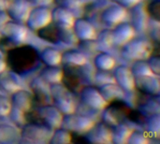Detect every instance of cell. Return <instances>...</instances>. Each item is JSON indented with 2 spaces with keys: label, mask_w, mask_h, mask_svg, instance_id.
<instances>
[{
  "label": "cell",
  "mask_w": 160,
  "mask_h": 144,
  "mask_svg": "<svg viewBox=\"0 0 160 144\" xmlns=\"http://www.w3.org/2000/svg\"><path fill=\"white\" fill-rule=\"evenodd\" d=\"M63 115L64 114L54 105L46 104L26 112L25 118L26 122L38 123L53 130L61 127Z\"/></svg>",
  "instance_id": "obj_2"
},
{
  "label": "cell",
  "mask_w": 160,
  "mask_h": 144,
  "mask_svg": "<svg viewBox=\"0 0 160 144\" xmlns=\"http://www.w3.org/2000/svg\"><path fill=\"white\" fill-rule=\"evenodd\" d=\"M10 20L9 16L8 15L6 10H0V30L3 28V26Z\"/></svg>",
  "instance_id": "obj_47"
},
{
  "label": "cell",
  "mask_w": 160,
  "mask_h": 144,
  "mask_svg": "<svg viewBox=\"0 0 160 144\" xmlns=\"http://www.w3.org/2000/svg\"><path fill=\"white\" fill-rule=\"evenodd\" d=\"M131 24L135 31L144 32L149 24V16L145 10L144 5L139 3L131 7Z\"/></svg>",
  "instance_id": "obj_21"
},
{
  "label": "cell",
  "mask_w": 160,
  "mask_h": 144,
  "mask_svg": "<svg viewBox=\"0 0 160 144\" xmlns=\"http://www.w3.org/2000/svg\"><path fill=\"white\" fill-rule=\"evenodd\" d=\"M84 135L90 143H112V128L103 122L95 124Z\"/></svg>",
  "instance_id": "obj_15"
},
{
  "label": "cell",
  "mask_w": 160,
  "mask_h": 144,
  "mask_svg": "<svg viewBox=\"0 0 160 144\" xmlns=\"http://www.w3.org/2000/svg\"><path fill=\"white\" fill-rule=\"evenodd\" d=\"M61 42L68 44V45H74L78 43V38L76 37L72 28H61V35H60Z\"/></svg>",
  "instance_id": "obj_40"
},
{
  "label": "cell",
  "mask_w": 160,
  "mask_h": 144,
  "mask_svg": "<svg viewBox=\"0 0 160 144\" xmlns=\"http://www.w3.org/2000/svg\"><path fill=\"white\" fill-rule=\"evenodd\" d=\"M93 81L98 86L104 85L106 83L115 82L113 75L112 73H110L109 71H106V70H98L94 74V80Z\"/></svg>",
  "instance_id": "obj_37"
},
{
  "label": "cell",
  "mask_w": 160,
  "mask_h": 144,
  "mask_svg": "<svg viewBox=\"0 0 160 144\" xmlns=\"http://www.w3.org/2000/svg\"><path fill=\"white\" fill-rule=\"evenodd\" d=\"M6 64L17 75H22L34 70L39 64V52L31 45L21 44L9 50Z\"/></svg>",
  "instance_id": "obj_1"
},
{
  "label": "cell",
  "mask_w": 160,
  "mask_h": 144,
  "mask_svg": "<svg viewBox=\"0 0 160 144\" xmlns=\"http://www.w3.org/2000/svg\"><path fill=\"white\" fill-rule=\"evenodd\" d=\"M64 66L82 67L87 64V57L84 52L79 50H68L62 53V61Z\"/></svg>",
  "instance_id": "obj_25"
},
{
  "label": "cell",
  "mask_w": 160,
  "mask_h": 144,
  "mask_svg": "<svg viewBox=\"0 0 160 144\" xmlns=\"http://www.w3.org/2000/svg\"><path fill=\"white\" fill-rule=\"evenodd\" d=\"M128 16L127 9L119 4H113L107 7L101 13V22L109 26H115L124 22Z\"/></svg>",
  "instance_id": "obj_14"
},
{
  "label": "cell",
  "mask_w": 160,
  "mask_h": 144,
  "mask_svg": "<svg viewBox=\"0 0 160 144\" xmlns=\"http://www.w3.org/2000/svg\"><path fill=\"white\" fill-rule=\"evenodd\" d=\"M121 47L122 57L128 61L146 60L153 52L151 43L143 38L133 37Z\"/></svg>",
  "instance_id": "obj_5"
},
{
  "label": "cell",
  "mask_w": 160,
  "mask_h": 144,
  "mask_svg": "<svg viewBox=\"0 0 160 144\" xmlns=\"http://www.w3.org/2000/svg\"><path fill=\"white\" fill-rule=\"evenodd\" d=\"M130 110V106L124 101L123 98L113 100L108 103V105L102 110V122L112 127L123 122L127 118V115Z\"/></svg>",
  "instance_id": "obj_6"
},
{
  "label": "cell",
  "mask_w": 160,
  "mask_h": 144,
  "mask_svg": "<svg viewBox=\"0 0 160 144\" xmlns=\"http://www.w3.org/2000/svg\"><path fill=\"white\" fill-rule=\"evenodd\" d=\"M141 1L142 0H115V2H117V4L121 5L125 8H131L134 6L141 3Z\"/></svg>",
  "instance_id": "obj_45"
},
{
  "label": "cell",
  "mask_w": 160,
  "mask_h": 144,
  "mask_svg": "<svg viewBox=\"0 0 160 144\" xmlns=\"http://www.w3.org/2000/svg\"><path fill=\"white\" fill-rule=\"evenodd\" d=\"M133 62L134 63L132 64V67L130 68L135 78H142L154 75L146 60H136Z\"/></svg>",
  "instance_id": "obj_34"
},
{
  "label": "cell",
  "mask_w": 160,
  "mask_h": 144,
  "mask_svg": "<svg viewBox=\"0 0 160 144\" xmlns=\"http://www.w3.org/2000/svg\"><path fill=\"white\" fill-rule=\"evenodd\" d=\"M8 116L10 117V119L13 121V123H15L18 126L22 127L25 123H26V118H25V113L19 111L16 108L11 107L10 112L8 114Z\"/></svg>",
  "instance_id": "obj_41"
},
{
  "label": "cell",
  "mask_w": 160,
  "mask_h": 144,
  "mask_svg": "<svg viewBox=\"0 0 160 144\" xmlns=\"http://www.w3.org/2000/svg\"><path fill=\"white\" fill-rule=\"evenodd\" d=\"M50 94L53 105L63 113H73L76 111V103L73 94L62 83L50 85Z\"/></svg>",
  "instance_id": "obj_4"
},
{
  "label": "cell",
  "mask_w": 160,
  "mask_h": 144,
  "mask_svg": "<svg viewBox=\"0 0 160 144\" xmlns=\"http://www.w3.org/2000/svg\"><path fill=\"white\" fill-rule=\"evenodd\" d=\"M113 1H115V0H113Z\"/></svg>",
  "instance_id": "obj_52"
},
{
  "label": "cell",
  "mask_w": 160,
  "mask_h": 144,
  "mask_svg": "<svg viewBox=\"0 0 160 144\" xmlns=\"http://www.w3.org/2000/svg\"><path fill=\"white\" fill-rule=\"evenodd\" d=\"M31 10L30 4L25 0H9L6 9L10 20L24 23Z\"/></svg>",
  "instance_id": "obj_16"
},
{
  "label": "cell",
  "mask_w": 160,
  "mask_h": 144,
  "mask_svg": "<svg viewBox=\"0 0 160 144\" xmlns=\"http://www.w3.org/2000/svg\"><path fill=\"white\" fill-rule=\"evenodd\" d=\"M27 3H29L30 5H33L35 7H38V6H49L51 5L53 0H25Z\"/></svg>",
  "instance_id": "obj_46"
},
{
  "label": "cell",
  "mask_w": 160,
  "mask_h": 144,
  "mask_svg": "<svg viewBox=\"0 0 160 144\" xmlns=\"http://www.w3.org/2000/svg\"><path fill=\"white\" fill-rule=\"evenodd\" d=\"M7 68V64H6V61L2 58V57H0V73L3 71V70H5Z\"/></svg>",
  "instance_id": "obj_50"
},
{
  "label": "cell",
  "mask_w": 160,
  "mask_h": 144,
  "mask_svg": "<svg viewBox=\"0 0 160 144\" xmlns=\"http://www.w3.org/2000/svg\"><path fill=\"white\" fill-rule=\"evenodd\" d=\"M0 36H1V30H0Z\"/></svg>",
  "instance_id": "obj_51"
},
{
  "label": "cell",
  "mask_w": 160,
  "mask_h": 144,
  "mask_svg": "<svg viewBox=\"0 0 160 144\" xmlns=\"http://www.w3.org/2000/svg\"><path fill=\"white\" fill-rule=\"evenodd\" d=\"M72 30L80 41L84 40H95L97 37V31L94 24L86 19L78 18L75 19Z\"/></svg>",
  "instance_id": "obj_18"
},
{
  "label": "cell",
  "mask_w": 160,
  "mask_h": 144,
  "mask_svg": "<svg viewBox=\"0 0 160 144\" xmlns=\"http://www.w3.org/2000/svg\"><path fill=\"white\" fill-rule=\"evenodd\" d=\"M53 2L57 5V7H61L70 11L78 9L82 6L81 0H53Z\"/></svg>",
  "instance_id": "obj_42"
},
{
  "label": "cell",
  "mask_w": 160,
  "mask_h": 144,
  "mask_svg": "<svg viewBox=\"0 0 160 144\" xmlns=\"http://www.w3.org/2000/svg\"><path fill=\"white\" fill-rule=\"evenodd\" d=\"M38 37L45 41H48L52 44H58L61 42L60 35H61V27L57 26L53 22H50L46 26L36 31Z\"/></svg>",
  "instance_id": "obj_24"
},
{
  "label": "cell",
  "mask_w": 160,
  "mask_h": 144,
  "mask_svg": "<svg viewBox=\"0 0 160 144\" xmlns=\"http://www.w3.org/2000/svg\"><path fill=\"white\" fill-rule=\"evenodd\" d=\"M149 142V138L146 135L144 131L141 130H133L131 131L128 139V144H147Z\"/></svg>",
  "instance_id": "obj_38"
},
{
  "label": "cell",
  "mask_w": 160,
  "mask_h": 144,
  "mask_svg": "<svg viewBox=\"0 0 160 144\" xmlns=\"http://www.w3.org/2000/svg\"><path fill=\"white\" fill-rule=\"evenodd\" d=\"M98 90L103 98L107 101V103H110L116 99H124L125 97V91L115 82L101 85L99 86Z\"/></svg>",
  "instance_id": "obj_26"
},
{
  "label": "cell",
  "mask_w": 160,
  "mask_h": 144,
  "mask_svg": "<svg viewBox=\"0 0 160 144\" xmlns=\"http://www.w3.org/2000/svg\"><path fill=\"white\" fill-rule=\"evenodd\" d=\"M135 89L146 96L158 97L160 93L159 76L151 75L135 78Z\"/></svg>",
  "instance_id": "obj_17"
},
{
  "label": "cell",
  "mask_w": 160,
  "mask_h": 144,
  "mask_svg": "<svg viewBox=\"0 0 160 144\" xmlns=\"http://www.w3.org/2000/svg\"><path fill=\"white\" fill-rule=\"evenodd\" d=\"M30 89L32 91L33 102L38 106L49 104L52 100L50 94V85L45 82L41 78L37 77L33 79L30 82Z\"/></svg>",
  "instance_id": "obj_12"
},
{
  "label": "cell",
  "mask_w": 160,
  "mask_h": 144,
  "mask_svg": "<svg viewBox=\"0 0 160 144\" xmlns=\"http://www.w3.org/2000/svg\"><path fill=\"white\" fill-rule=\"evenodd\" d=\"M8 0H0V10H6L8 5Z\"/></svg>",
  "instance_id": "obj_49"
},
{
  "label": "cell",
  "mask_w": 160,
  "mask_h": 144,
  "mask_svg": "<svg viewBox=\"0 0 160 144\" xmlns=\"http://www.w3.org/2000/svg\"><path fill=\"white\" fill-rule=\"evenodd\" d=\"M94 66L98 70L110 71L115 67V59L110 53L106 52H101L96 55L94 59Z\"/></svg>",
  "instance_id": "obj_32"
},
{
  "label": "cell",
  "mask_w": 160,
  "mask_h": 144,
  "mask_svg": "<svg viewBox=\"0 0 160 144\" xmlns=\"http://www.w3.org/2000/svg\"><path fill=\"white\" fill-rule=\"evenodd\" d=\"M38 77L41 78L49 85L60 83L63 78V69L58 67V66L55 67L46 66V67H44L39 72Z\"/></svg>",
  "instance_id": "obj_27"
},
{
  "label": "cell",
  "mask_w": 160,
  "mask_h": 144,
  "mask_svg": "<svg viewBox=\"0 0 160 144\" xmlns=\"http://www.w3.org/2000/svg\"><path fill=\"white\" fill-rule=\"evenodd\" d=\"M39 60L46 66H59L62 61V52L52 47H47L39 52Z\"/></svg>",
  "instance_id": "obj_28"
},
{
  "label": "cell",
  "mask_w": 160,
  "mask_h": 144,
  "mask_svg": "<svg viewBox=\"0 0 160 144\" xmlns=\"http://www.w3.org/2000/svg\"><path fill=\"white\" fill-rule=\"evenodd\" d=\"M145 10L148 16L155 22H159L160 20V0H149L146 4Z\"/></svg>",
  "instance_id": "obj_36"
},
{
  "label": "cell",
  "mask_w": 160,
  "mask_h": 144,
  "mask_svg": "<svg viewBox=\"0 0 160 144\" xmlns=\"http://www.w3.org/2000/svg\"><path fill=\"white\" fill-rule=\"evenodd\" d=\"M95 40H96L97 47H99V48L101 47L103 50L112 48L113 46L112 30H110V29L102 30L98 35L97 34V37H96Z\"/></svg>",
  "instance_id": "obj_35"
},
{
  "label": "cell",
  "mask_w": 160,
  "mask_h": 144,
  "mask_svg": "<svg viewBox=\"0 0 160 144\" xmlns=\"http://www.w3.org/2000/svg\"><path fill=\"white\" fill-rule=\"evenodd\" d=\"M115 83L118 84L125 92H133L135 90V77L131 68L128 66L121 65L115 67L113 72Z\"/></svg>",
  "instance_id": "obj_13"
},
{
  "label": "cell",
  "mask_w": 160,
  "mask_h": 144,
  "mask_svg": "<svg viewBox=\"0 0 160 144\" xmlns=\"http://www.w3.org/2000/svg\"><path fill=\"white\" fill-rule=\"evenodd\" d=\"M96 124L95 120L87 115L77 114L75 112L64 114L61 127L71 133L85 134Z\"/></svg>",
  "instance_id": "obj_7"
},
{
  "label": "cell",
  "mask_w": 160,
  "mask_h": 144,
  "mask_svg": "<svg viewBox=\"0 0 160 144\" xmlns=\"http://www.w3.org/2000/svg\"><path fill=\"white\" fill-rule=\"evenodd\" d=\"M52 22L61 28H72L75 17L72 11L69 9L56 7L51 11Z\"/></svg>",
  "instance_id": "obj_22"
},
{
  "label": "cell",
  "mask_w": 160,
  "mask_h": 144,
  "mask_svg": "<svg viewBox=\"0 0 160 144\" xmlns=\"http://www.w3.org/2000/svg\"><path fill=\"white\" fill-rule=\"evenodd\" d=\"M52 22L51 10L47 6H38L31 8L28 17L25 21L26 27L32 31H38V29L46 26Z\"/></svg>",
  "instance_id": "obj_9"
},
{
  "label": "cell",
  "mask_w": 160,
  "mask_h": 144,
  "mask_svg": "<svg viewBox=\"0 0 160 144\" xmlns=\"http://www.w3.org/2000/svg\"><path fill=\"white\" fill-rule=\"evenodd\" d=\"M147 63L154 75L159 76L160 74V58L158 54H151L147 59Z\"/></svg>",
  "instance_id": "obj_44"
},
{
  "label": "cell",
  "mask_w": 160,
  "mask_h": 144,
  "mask_svg": "<svg viewBox=\"0 0 160 144\" xmlns=\"http://www.w3.org/2000/svg\"><path fill=\"white\" fill-rule=\"evenodd\" d=\"M135 29L131 23L122 22L114 26V29L112 30V43L113 46L121 47L127 42H128L135 36Z\"/></svg>",
  "instance_id": "obj_19"
},
{
  "label": "cell",
  "mask_w": 160,
  "mask_h": 144,
  "mask_svg": "<svg viewBox=\"0 0 160 144\" xmlns=\"http://www.w3.org/2000/svg\"><path fill=\"white\" fill-rule=\"evenodd\" d=\"M79 94L82 103L93 111H102L108 105L107 101L101 96L99 90L95 86L84 85Z\"/></svg>",
  "instance_id": "obj_8"
},
{
  "label": "cell",
  "mask_w": 160,
  "mask_h": 144,
  "mask_svg": "<svg viewBox=\"0 0 160 144\" xmlns=\"http://www.w3.org/2000/svg\"><path fill=\"white\" fill-rule=\"evenodd\" d=\"M20 141V131L13 126L0 124V143H16Z\"/></svg>",
  "instance_id": "obj_31"
},
{
  "label": "cell",
  "mask_w": 160,
  "mask_h": 144,
  "mask_svg": "<svg viewBox=\"0 0 160 144\" xmlns=\"http://www.w3.org/2000/svg\"><path fill=\"white\" fill-rule=\"evenodd\" d=\"M10 102L13 108H16L24 113L31 111L34 106L33 96L31 92L22 90V88L11 94Z\"/></svg>",
  "instance_id": "obj_20"
},
{
  "label": "cell",
  "mask_w": 160,
  "mask_h": 144,
  "mask_svg": "<svg viewBox=\"0 0 160 144\" xmlns=\"http://www.w3.org/2000/svg\"><path fill=\"white\" fill-rule=\"evenodd\" d=\"M151 37L157 42L159 41V27H158V25H157L156 28H153L152 33H151Z\"/></svg>",
  "instance_id": "obj_48"
},
{
  "label": "cell",
  "mask_w": 160,
  "mask_h": 144,
  "mask_svg": "<svg viewBox=\"0 0 160 144\" xmlns=\"http://www.w3.org/2000/svg\"><path fill=\"white\" fill-rule=\"evenodd\" d=\"M146 117H147V115L145 113H143L141 110L131 109L129 111V112L128 113L126 119L130 121L132 124H136V125L143 127V125L145 123V120H146Z\"/></svg>",
  "instance_id": "obj_39"
},
{
  "label": "cell",
  "mask_w": 160,
  "mask_h": 144,
  "mask_svg": "<svg viewBox=\"0 0 160 144\" xmlns=\"http://www.w3.org/2000/svg\"><path fill=\"white\" fill-rule=\"evenodd\" d=\"M72 141V135L71 132L68 130L58 127L52 130L51 139L49 141V143L51 144H68L71 143Z\"/></svg>",
  "instance_id": "obj_33"
},
{
  "label": "cell",
  "mask_w": 160,
  "mask_h": 144,
  "mask_svg": "<svg viewBox=\"0 0 160 144\" xmlns=\"http://www.w3.org/2000/svg\"><path fill=\"white\" fill-rule=\"evenodd\" d=\"M52 129L34 122H26L20 131L19 142L23 143H49Z\"/></svg>",
  "instance_id": "obj_3"
},
{
  "label": "cell",
  "mask_w": 160,
  "mask_h": 144,
  "mask_svg": "<svg viewBox=\"0 0 160 144\" xmlns=\"http://www.w3.org/2000/svg\"><path fill=\"white\" fill-rule=\"evenodd\" d=\"M11 102L8 97L0 94V119L8 116L11 110Z\"/></svg>",
  "instance_id": "obj_43"
},
{
  "label": "cell",
  "mask_w": 160,
  "mask_h": 144,
  "mask_svg": "<svg viewBox=\"0 0 160 144\" xmlns=\"http://www.w3.org/2000/svg\"><path fill=\"white\" fill-rule=\"evenodd\" d=\"M131 131H132L131 127L124 122H121V123L117 124L116 126L112 127V143H127Z\"/></svg>",
  "instance_id": "obj_29"
},
{
  "label": "cell",
  "mask_w": 160,
  "mask_h": 144,
  "mask_svg": "<svg viewBox=\"0 0 160 144\" xmlns=\"http://www.w3.org/2000/svg\"><path fill=\"white\" fill-rule=\"evenodd\" d=\"M79 67H80L71 66H64L63 67V78L61 82L72 94H79L81 89L83 87L82 82L84 80V77L82 74V70H80Z\"/></svg>",
  "instance_id": "obj_10"
},
{
  "label": "cell",
  "mask_w": 160,
  "mask_h": 144,
  "mask_svg": "<svg viewBox=\"0 0 160 144\" xmlns=\"http://www.w3.org/2000/svg\"><path fill=\"white\" fill-rule=\"evenodd\" d=\"M1 36L8 38L18 46L25 43L28 37V31L24 23L9 20L1 29Z\"/></svg>",
  "instance_id": "obj_11"
},
{
  "label": "cell",
  "mask_w": 160,
  "mask_h": 144,
  "mask_svg": "<svg viewBox=\"0 0 160 144\" xmlns=\"http://www.w3.org/2000/svg\"><path fill=\"white\" fill-rule=\"evenodd\" d=\"M20 82L17 79V74L13 71L3 70L0 73V91L7 93V94H12L16 92L17 90L21 89Z\"/></svg>",
  "instance_id": "obj_23"
},
{
  "label": "cell",
  "mask_w": 160,
  "mask_h": 144,
  "mask_svg": "<svg viewBox=\"0 0 160 144\" xmlns=\"http://www.w3.org/2000/svg\"><path fill=\"white\" fill-rule=\"evenodd\" d=\"M148 138L158 140L160 136V116L159 112L150 114L146 117L143 125Z\"/></svg>",
  "instance_id": "obj_30"
}]
</instances>
